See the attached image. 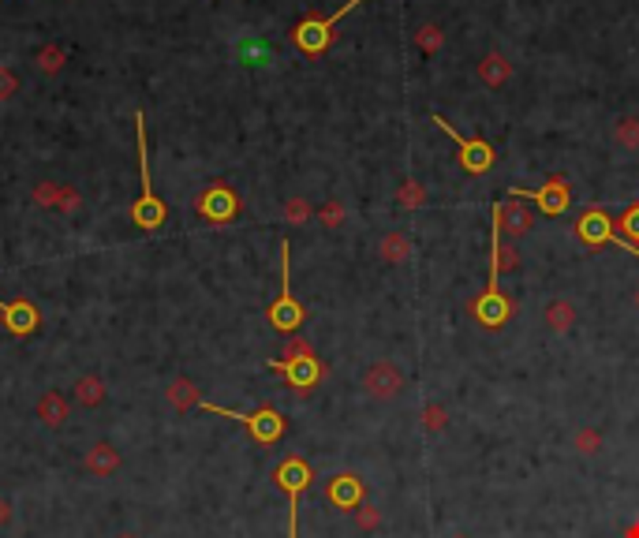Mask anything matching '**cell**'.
I'll use <instances>...</instances> for the list:
<instances>
[{
    "instance_id": "32",
    "label": "cell",
    "mask_w": 639,
    "mask_h": 538,
    "mask_svg": "<svg viewBox=\"0 0 639 538\" xmlns=\"http://www.w3.org/2000/svg\"><path fill=\"white\" fill-rule=\"evenodd\" d=\"M456 538H468V534H456Z\"/></svg>"
},
{
    "instance_id": "4",
    "label": "cell",
    "mask_w": 639,
    "mask_h": 538,
    "mask_svg": "<svg viewBox=\"0 0 639 538\" xmlns=\"http://www.w3.org/2000/svg\"><path fill=\"white\" fill-rule=\"evenodd\" d=\"M311 479H315V471L303 456H285L273 467V486L285 490L288 497V538H299V497L307 494Z\"/></svg>"
},
{
    "instance_id": "14",
    "label": "cell",
    "mask_w": 639,
    "mask_h": 538,
    "mask_svg": "<svg viewBox=\"0 0 639 538\" xmlns=\"http://www.w3.org/2000/svg\"><path fill=\"white\" fill-rule=\"evenodd\" d=\"M475 318H479V326H486V329H498V326H505L508 318H512V299L498 289V292H482L479 299H475Z\"/></svg>"
},
{
    "instance_id": "19",
    "label": "cell",
    "mask_w": 639,
    "mask_h": 538,
    "mask_svg": "<svg viewBox=\"0 0 639 538\" xmlns=\"http://www.w3.org/2000/svg\"><path fill=\"white\" fill-rule=\"evenodd\" d=\"M572 322H576V314H572L568 303H550V307H546V326H550L554 333H568Z\"/></svg>"
},
{
    "instance_id": "5",
    "label": "cell",
    "mask_w": 639,
    "mask_h": 538,
    "mask_svg": "<svg viewBox=\"0 0 639 538\" xmlns=\"http://www.w3.org/2000/svg\"><path fill=\"white\" fill-rule=\"evenodd\" d=\"M303 318H307V310L292 296V247H288V240H281V296L269 307V326L285 337H295Z\"/></svg>"
},
{
    "instance_id": "33",
    "label": "cell",
    "mask_w": 639,
    "mask_h": 538,
    "mask_svg": "<svg viewBox=\"0 0 639 538\" xmlns=\"http://www.w3.org/2000/svg\"><path fill=\"white\" fill-rule=\"evenodd\" d=\"M635 303H639V296H635Z\"/></svg>"
},
{
    "instance_id": "20",
    "label": "cell",
    "mask_w": 639,
    "mask_h": 538,
    "mask_svg": "<svg viewBox=\"0 0 639 538\" xmlns=\"http://www.w3.org/2000/svg\"><path fill=\"white\" fill-rule=\"evenodd\" d=\"M572 445L580 453H587V456H595V453H602V434L595 426H580L572 434Z\"/></svg>"
},
{
    "instance_id": "29",
    "label": "cell",
    "mask_w": 639,
    "mask_h": 538,
    "mask_svg": "<svg viewBox=\"0 0 639 538\" xmlns=\"http://www.w3.org/2000/svg\"><path fill=\"white\" fill-rule=\"evenodd\" d=\"M337 217H341V206H325V220H329V225H337Z\"/></svg>"
},
{
    "instance_id": "15",
    "label": "cell",
    "mask_w": 639,
    "mask_h": 538,
    "mask_svg": "<svg viewBox=\"0 0 639 538\" xmlns=\"http://www.w3.org/2000/svg\"><path fill=\"white\" fill-rule=\"evenodd\" d=\"M82 467L90 471V474H112L116 467H120V453L109 445V441H98L94 449L86 453V460H82Z\"/></svg>"
},
{
    "instance_id": "2",
    "label": "cell",
    "mask_w": 639,
    "mask_h": 538,
    "mask_svg": "<svg viewBox=\"0 0 639 538\" xmlns=\"http://www.w3.org/2000/svg\"><path fill=\"white\" fill-rule=\"evenodd\" d=\"M198 407H202V411H213V416H221V419H232V423H239V426H247V434L258 441V445H273V441H281L285 430H288L285 416H281L277 407H269V404H262V407H255V411H232V407H221V404L198 400Z\"/></svg>"
},
{
    "instance_id": "3",
    "label": "cell",
    "mask_w": 639,
    "mask_h": 538,
    "mask_svg": "<svg viewBox=\"0 0 639 538\" xmlns=\"http://www.w3.org/2000/svg\"><path fill=\"white\" fill-rule=\"evenodd\" d=\"M135 123H139V180H142V195H139V202L131 206V220L139 229H146V232H154V229H161L165 225V202L158 199V191H154V180H150V153H146V116L139 112L135 116Z\"/></svg>"
},
{
    "instance_id": "28",
    "label": "cell",
    "mask_w": 639,
    "mask_h": 538,
    "mask_svg": "<svg viewBox=\"0 0 639 538\" xmlns=\"http://www.w3.org/2000/svg\"><path fill=\"white\" fill-rule=\"evenodd\" d=\"M8 520H12V504H8L5 497H0V527H5Z\"/></svg>"
},
{
    "instance_id": "16",
    "label": "cell",
    "mask_w": 639,
    "mask_h": 538,
    "mask_svg": "<svg viewBox=\"0 0 639 538\" xmlns=\"http://www.w3.org/2000/svg\"><path fill=\"white\" fill-rule=\"evenodd\" d=\"M38 419L45 423V426H64L68 423V400L64 396H60L56 389H49L42 400H38Z\"/></svg>"
},
{
    "instance_id": "1",
    "label": "cell",
    "mask_w": 639,
    "mask_h": 538,
    "mask_svg": "<svg viewBox=\"0 0 639 538\" xmlns=\"http://www.w3.org/2000/svg\"><path fill=\"white\" fill-rule=\"evenodd\" d=\"M269 370H273V374H281L299 396H307V393L322 382V377H325V363L318 359L315 347H311L307 340H299V337L288 340L285 356H281V359H273Z\"/></svg>"
},
{
    "instance_id": "22",
    "label": "cell",
    "mask_w": 639,
    "mask_h": 538,
    "mask_svg": "<svg viewBox=\"0 0 639 538\" xmlns=\"http://www.w3.org/2000/svg\"><path fill=\"white\" fill-rule=\"evenodd\" d=\"M422 426L431 430V434H441V430L449 426V411H445V404H426V407H422Z\"/></svg>"
},
{
    "instance_id": "31",
    "label": "cell",
    "mask_w": 639,
    "mask_h": 538,
    "mask_svg": "<svg viewBox=\"0 0 639 538\" xmlns=\"http://www.w3.org/2000/svg\"><path fill=\"white\" fill-rule=\"evenodd\" d=\"M120 538H135V534H120Z\"/></svg>"
},
{
    "instance_id": "21",
    "label": "cell",
    "mask_w": 639,
    "mask_h": 538,
    "mask_svg": "<svg viewBox=\"0 0 639 538\" xmlns=\"http://www.w3.org/2000/svg\"><path fill=\"white\" fill-rule=\"evenodd\" d=\"M617 232H621L628 243H635V247H639V202H632V206L621 213V220H617Z\"/></svg>"
},
{
    "instance_id": "23",
    "label": "cell",
    "mask_w": 639,
    "mask_h": 538,
    "mask_svg": "<svg viewBox=\"0 0 639 538\" xmlns=\"http://www.w3.org/2000/svg\"><path fill=\"white\" fill-rule=\"evenodd\" d=\"M355 523H359V531H378L382 527V513L374 509V504H359Z\"/></svg>"
},
{
    "instance_id": "13",
    "label": "cell",
    "mask_w": 639,
    "mask_h": 538,
    "mask_svg": "<svg viewBox=\"0 0 639 538\" xmlns=\"http://www.w3.org/2000/svg\"><path fill=\"white\" fill-rule=\"evenodd\" d=\"M325 497L333 509H344V513H355L359 504H363V479L355 471H341V474H333L329 486H325Z\"/></svg>"
},
{
    "instance_id": "17",
    "label": "cell",
    "mask_w": 639,
    "mask_h": 538,
    "mask_svg": "<svg viewBox=\"0 0 639 538\" xmlns=\"http://www.w3.org/2000/svg\"><path fill=\"white\" fill-rule=\"evenodd\" d=\"M105 396H109V389H105V382L98 374H86V377L75 382V400L82 407H98V404H105Z\"/></svg>"
},
{
    "instance_id": "10",
    "label": "cell",
    "mask_w": 639,
    "mask_h": 538,
    "mask_svg": "<svg viewBox=\"0 0 639 538\" xmlns=\"http://www.w3.org/2000/svg\"><path fill=\"white\" fill-rule=\"evenodd\" d=\"M195 210H198V217L209 220V225H228V220L239 213V195L228 183H213L195 199Z\"/></svg>"
},
{
    "instance_id": "30",
    "label": "cell",
    "mask_w": 639,
    "mask_h": 538,
    "mask_svg": "<svg viewBox=\"0 0 639 538\" xmlns=\"http://www.w3.org/2000/svg\"><path fill=\"white\" fill-rule=\"evenodd\" d=\"M628 538H639V523H632V527H628Z\"/></svg>"
},
{
    "instance_id": "6",
    "label": "cell",
    "mask_w": 639,
    "mask_h": 538,
    "mask_svg": "<svg viewBox=\"0 0 639 538\" xmlns=\"http://www.w3.org/2000/svg\"><path fill=\"white\" fill-rule=\"evenodd\" d=\"M572 232L580 236V243H584V247H591V250H595V247H605V243H614V247H621V250H628V255H635V259H639V247H635V243H628V240L617 232L614 217L605 213L602 206H587V213H584L580 220H576Z\"/></svg>"
},
{
    "instance_id": "26",
    "label": "cell",
    "mask_w": 639,
    "mask_h": 538,
    "mask_svg": "<svg viewBox=\"0 0 639 538\" xmlns=\"http://www.w3.org/2000/svg\"><path fill=\"white\" fill-rule=\"evenodd\" d=\"M12 93H15V79H12V72L0 68V102L12 98Z\"/></svg>"
},
{
    "instance_id": "24",
    "label": "cell",
    "mask_w": 639,
    "mask_h": 538,
    "mask_svg": "<svg viewBox=\"0 0 639 538\" xmlns=\"http://www.w3.org/2000/svg\"><path fill=\"white\" fill-rule=\"evenodd\" d=\"M42 72H60L64 68V49H42Z\"/></svg>"
},
{
    "instance_id": "11",
    "label": "cell",
    "mask_w": 639,
    "mask_h": 538,
    "mask_svg": "<svg viewBox=\"0 0 639 538\" xmlns=\"http://www.w3.org/2000/svg\"><path fill=\"white\" fill-rule=\"evenodd\" d=\"M0 318H5V329L12 337H30L42 329V310L30 299H0Z\"/></svg>"
},
{
    "instance_id": "7",
    "label": "cell",
    "mask_w": 639,
    "mask_h": 538,
    "mask_svg": "<svg viewBox=\"0 0 639 538\" xmlns=\"http://www.w3.org/2000/svg\"><path fill=\"white\" fill-rule=\"evenodd\" d=\"M363 0H348V5H341L333 15H325V19H303L295 30H292V42L307 53V56H322L325 49H329V42H333V26H337L352 8H359Z\"/></svg>"
},
{
    "instance_id": "27",
    "label": "cell",
    "mask_w": 639,
    "mask_h": 538,
    "mask_svg": "<svg viewBox=\"0 0 639 538\" xmlns=\"http://www.w3.org/2000/svg\"><path fill=\"white\" fill-rule=\"evenodd\" d=\"M288 217H292V220H303V217H307V206H303V202H288Z\"/></svg>"
},
{
    "instance_id": "9",
    "label": "cell",
    "mask_w": 639,
    "mask_h": 538,
    "mask_svg": "<svg viewBox=\"0 0 639 538\" xmlns=\"http://www.w3.org/2000/svg\"><path fill=\"white\" fill-rule=\"evenodd\" d=\"M508 199L516 202H535L542 213H550V217H561L568 210V180L565 176H554V180H546L538 191H524V187H508Z\"/></svg>"
},
{
    "instance_id": "12",
    "label": "cell",
    "mask_w": 639,
    "mask_h": 538,
    "mask_svg": "<svg viewBox=\"0 0 639 538\" xmlns=\"http://www.w3.org/2000/svg\"><path fill=\"white\" fill-rule=\"evenodd\" d=\"M363 389H367V396H374V400H392L404 389V374L392 363H374L367 374H363Z\"/></svg>"
},
{
    "instance_id": "8",
    "label": "cell",
    "mask_w": 639,
    "mask_h": 538,
    "mask_svg": "<svg viewBox=\"0 0 639 538\" xmlns=\"http://www.w3.org/2000/svg\"><path fill=\"white\" fill-rule=\"evenodd\" d=\"M438 128L456 142V153H460V165H464V172H471V176H482V172H490L494 169V161H498V153H494V146L486 142V139H464L460 132L452 128V123L445 120V116H431Z\"/></svg>"
},
{
    "instance_id": "18",
    "label": "cell",
    "mask_w": 639,
    "mask_h": 538,
    "mask_svg": "<svg viewBox=\"0 0 639 538\" xmlns=\"http://www.w3.org/2000/svg\"><path fill=\"white\" fill-rule=\"evenodd\" d=\"M198 386L191 382V377H176V382L169 386V404L176 411H188V407H198Z\"/></svg>"
},
{
    "instance_id": "25",
    "label": "cell",
    "mask_w": 639,
    "mask_h": 538,
    "mask_svg": "<svg viewBox=\"0 0 639 538\" xmlns=\"http://www.w3.org/2000/svg\"><path fill=\"white\" fill-rule=\"evenodd\" d=\"M53 210H64V213H75L79 210V195L72 191V187H60V195H56V206Z\"/></svg>"
}]
</instances>
